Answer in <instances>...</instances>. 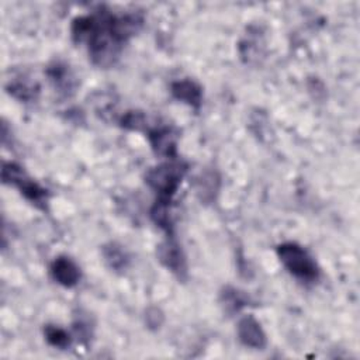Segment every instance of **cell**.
Returning <instances> with one entry per match:
<instances>
[{
	"mask_svg": "<svg viewBox=\"0 0 360 360\" xmlns=\"http://www.w3.org/2000/svg\"><path fill=\"white\" fill-rule=\"evenodd\" d=\"M149 141L155 153L165 158H173L176 155V134L170 128L163 127L150 131Z\"/></svg>",
	"mask_w": 360,
	"mask_h": 360,
	"instance_id": "5b68a950",
	"label": "cell"
},
{
	"mask_svg": "<svg viewBox=\"0 0 360 360\" xmlns=\"http://www.w3.org/2000/svg\"><path fill=\"white\" fill-rule=\"evenodd\" d=\"M184 172L186 169L181 163H163L148 172L146 181L160 195V198L170 200L172 195L176 193L184 176Z\"/></svg>",
	"mask_w": 360,
	"mask_h": 360,
	"instance_id": "7a4b0ae2",
	"label": "cell"
},
{
	"mask_svg": "<svg viewBox=\"0 0 360 360\" xmlns=\"http://www.w3.org/2000/svg\"><path fill=\"white\" fill-rule=\"evenodd\" d=\"M3 180L4 183L15 184L21 193L37 205L44 204L46 201V190L42 188L39 184L28 179L21 167H18L14 163H6L3 166Z\"/></svg>",
	"mask_w": 360,
	"mask_h": 360,
	"instance_id": "3957f363",
	"label": "cell"
},
{
	"mask_svg": "<svg viewBox=\"0 0 360 360\" xmlns=\"http://www.w3.org/2000/svg\"><path fill=\"white\" fill-rule=\"evenodd\" d=\"M238 336L245 346H249L253 349H263L266 346V335L260 323L250 315L239 321Z\"/></svg>",
	"mask_w": 360,
	"mask_h": 360,
	"instance_id": "277c9868",
	"label": "cell"
},
{
	"mask_svg": "<svg viewBox=\"0 0 360 360\" xmlns=\"http://www.w3.org/2000/svg\"><path fill=\"white\" fill-rule=\"evenodd\" d=\"M104 256H105V260L108 262V264L115 269V270H121V269H125L127 266V256L125 253L115 245H110V246H105L104 248Z\"/></svg>",
	"mask_w": 360,
	"mask_h": 360,
	"instance_id": "8fae6325",
	"label": "cell"
},
{
	"mask_svg": "<svg viewBox=\"0 0 360 360\" xmlns=\"http://www.w3.org/2000/svg\"><path fill=\"white\" fill-rule=\"evenodd\" d=\"M51 273L53 278L65 287H73L80 280V270L69 257L55 259L51 266Z\"/></svg>",
	"mask_w": 360,
	"mask_h": 360,
	"instance_id": "8992f818",
	"label": "cell"
},
{
	"mask_svg": "<svg viewBox=\"0 0 360 360\" xmlns=\"http://www.w3.org/2000/svg\"><path fill=\"white\" fill-rule=\"evenodd\" d=\"M224 304H225V308L228 311H238L240 307L245 305V300L242 298V294L239 291H236L235 288H226L224 291Z\"/></svg>",
	"mask_w": 360,
	"mask_h": 360,
	"instance_id": "7c38bea8",
	"label": "cell"
},
{
	"mask_svg": "<svg viewBox=\"0 0 360 360\" xmlns=\"http://www.w3.org/2000/svg\"><path fill=\"white\" fill-rule=\"evenodd\" d=\"M44 333H45L46 340H48L52 346H55V347L65 349V347H68V346L70 345V336H69V333H68L65 329L59 328V326L48 325V326L45 328V330H44Z\"/></svg>",
	"mask_w": 360,
	"mask_h": 360,
	"instance_id": "30bf717a",
	"label": "cell"
},
{
	"mask_svg": "<svg viewBox=\"0 0 360 360\" xmlns=\"http://www.w3.org/2000/svg\"><path fill=\"white\" fill-rule=\"evenodd\" d=\"M169 201L170 200L159 198L155 202V205L152 207V211H150V215H152V219L155 221V224H158L160 228H163L167 232L172 231V219H170V214H169Z\"/></svg>",
	"mask_w": 360,
	"mask_h": 360,
	"instance_id": "9c48e42d",
	"label": "cell"
},
{
	"mask_svg": "<svg viewBox=\"0 0 360 360\" xmlns=\"http://www.w3.org/2000/svg\"><path fill=\"white\" fill-rule=\"evenodd\" d=\"M159 257L160 262L170 269L173 273L181 276L183 273H186V262L184 257L181 255V250L179 249V246L174 242H166L159 248Z\"/></svg>",
	"mask_w": 360,
	"mask_h": 360,
	"instance_id": "52a82bcc",
	"label": "cell"
},
{
	"mask_svg": "<svg viewBox=\"0 0 360 360\" xmlns=\"http://www.w3.org/2000/svg\"><path fill=\"white\" fill-rule=\"evenodd\" d=\"M172 93L177 100L187 103L191 107H198L201 104V89L193 80H179L172 84Z\"/></svg>",
	"mask_w": 360,
	"mask_h": 360,
	"instance_id": "ba28073f",
	"label": "cell"
},
{
	"mask_svg": "<svg viewBox=\"0 0 360 360\" xmlns=\"http://www.w3.org/2000/svg\"><path fill=\"white\" fill-rule=\"evenodd\" d=\"M277 255L281 263L292 276L305 281H314L318 278L319 270L316 263L300 245L291 242L283 243L277 248Z\"/></svg>",
	"mask_w": 360,
	"mask_h": 360,
	"instance_id": "6da1fadb",
	"label": "cell"
},
{
	"mask_svg": "<svg viewBox=\"0 0 360 360\" xmlns=\"http://www.w3.org/2000/svg\"><path fill=\"white\" fill-rule=\"evenodd\" d=\"M122 125L125 128H131V129H141L145 125V115L142 112H128L124 118H122Z\"/></svg>",
	"mask_w": 360,
	"mask_h": 360,
	"instance_id": "4fadbf2b",
	"label": "cell"
}]
</instances>
